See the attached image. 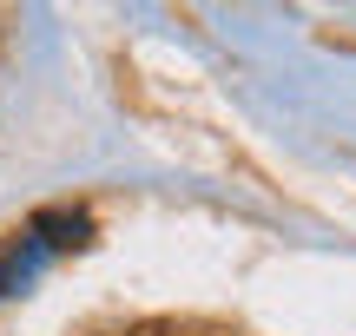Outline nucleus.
Here are the masks:
<instances>
[{
	"instance_id": "nucleus-1",
	"label": "nucleus",
	"mask_w": 356,
	"mask_h": 336,
	"mask_svg": "<svg viewBox=\"0 0 356 336\" xmlns=\"http://www.w3.org/2000/svg\"><path fill=\"white\" fill-rule=\"evenodd\" d=\"M33 237H40V244H53V251L86 244V211H40V218H33Z\"/></svg>"
}]
</instances>
